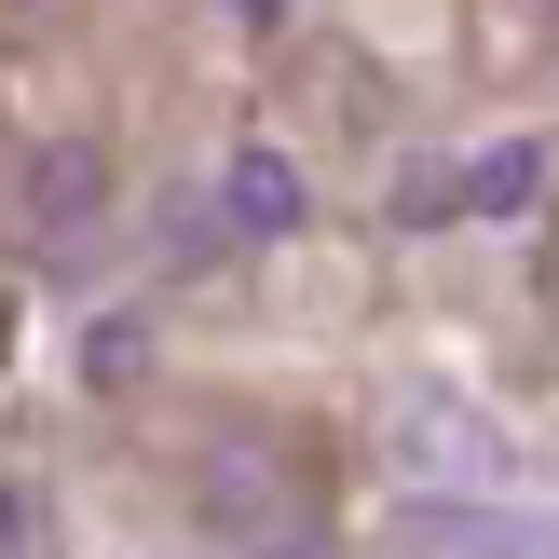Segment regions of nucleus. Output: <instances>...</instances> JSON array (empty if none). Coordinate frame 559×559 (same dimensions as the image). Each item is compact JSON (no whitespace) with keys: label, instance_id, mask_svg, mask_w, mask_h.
Masks as SVG:
<instances>
[{"label":"nucleus","instance_id":"6e6552de","mask_svg":"<svg viewBox=\"0 0 559 559\" xmlns=\"http://www.w3.org/2000/svg\"><path fill=\"white\" fill-rule=\"evenodd\" d=\"M396 218H451V164H409V178H396Z\"/></svg>","mask_w":559,"mask_h":559},{"label":"nucleus","instance_id":"0eeeda50","mask_svg":"<svg viewBox=\"0 0 559 559\" xmlns=\"http://www.w3.org/2000/svg\"><path fill=\"white\" fill-rule=\"evenodd\" d=\"M136 369H151V328H136V314H96V342H82V382H96V396H123Z\"/></svg>","mask_w":559,"mask_h":559},{"label":"nucleus","instance_id":"7ed1b4c3","mask_svg":"<svg viewBox=\"0 0 559 559\" xmlns=\"http://www.w3.org/2000/svg\"><path fill=\"white\" fill-rule=\"evenodd\" d=\"M191 506H205V533H218V546H260V559H273V546H300V519H287V491H273V464H246V451H218Z\"/></svg>","mask_w":559,"mask_h":559},{"label":"nucleus","instance_id":"f03ea898","mask_svg":"<svg viewBox=\"0 0 559 559\" xmlns=\"http://www.w3.org/2000/svg\"><path fill=\"white\" fill-rule=\"evenodd\" d=\"M409 546L424 559H559V519H533V506H409Z\"/></svg>","mask_w":559,"mask_h":559},{"label":"nucleus","instance_id":"1a4fd4ad","mask_svg":"<svg viewBox=\"0 0 559 559\" xmlns=\"http://www.w3.org/2000/svg\"><path fill=\"white\" fill-rule=\"evenodd\" d=\"M0 559H41V506H27L14 478H0Z\"/></svg>","mask_w":559,"mask_h":559},{"label":"nucleus","instance_id":"423d86ee","mask_svg":"<svg viewBox=\"0 0 559 559\" xmlns=\"http://www.w3.org/2000/svg\"><path fill=\"white\" fill-rule=\"evenodd\" d=\"M396 451H437V478H491V424H464L451 396H409L396 409Z\"/></svg>","mask_w":559,"mask_h":559},{"label":"nucleus","instance_id":"20e7f679","mask_svg":"<svg viewBox=\"0 0 559 559\" xmlns=\"http://www.w3.org/2000/svg\"><path fill=\"white\" fill-rule=\"evenodd\" d=\"M218 218H233V233H300V164L287 151H233V178H218Z\"/></svg>","mask_w":559,"mask_h":559},{"label":"nucleus","instance_id":"f257e3e1","mask_svg":"<svg viewBox=\"0 0 559 559\" xmlns=\"http://www.w3.org/2000/svg\"><path fill=\"white\" fill-rule=\"evenodd\" d=\"M14 218L41 260H82V246L109 233V151L96 136H41V151L14 164Z\"/></svg>","mask_w":559,"mask_h":559},{"label":"nucleus","instance_id":"39448f33","mask_svg":"<svg viewBox=\"0 0 559 559\" xmlns=\"http://www.w3.org/2000/svg\"><path fill=\"white\" fill-rule=\"evenodd\" d=\"M451 205L464 218H519V205H546V136H506V151H478L451 178Z\"/></svg>","mask_w":559,"mask_h":559}]
</instances>
